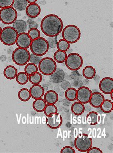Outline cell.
I'll return each instance as SVG.
<instances>
[{"label":"cell","mask_w":113,"mask_h":153,"mask_svg":"<svg viewBox=\"0 0 113 153\" xmlns=\"http://www.w3.org/2000/svg\"><path fill=\"white\" fill-rule=\"evenodd\" d=\"M77 90L74 88H70L65 91V97L66 99L70 101H73L76 100Z\"/></svg>","instance_id":"30"},{"label":"cell","mask_w":113,"mask_h":153,"mask_svg":"<svg viewBox=\"0 0 113 153\" xmlns=\"http://www.w3.org/2000/svg\"><path fill=\"white\" fill-rule=\"evenodd\" d=\"M27 34L32 40L39 38L41 35L40 31L39 30L38 28H31L29 29L28 31Z\"/></svg>","instance_id":"35"},{"label":"cell","mask_w":113,"mask_h":153,"mask_svg":"<svg viewBox=\"0 0 113 153\" xmlns=\"http://www.w3.org/2000/svg\"><path fill=\"white\" fill-rule=\"evenodd\" d=\"M43 112L45 115L47 116L53 113L58 112V109L56 106H55L54 104H47Z\"/></svg>","instance_id":"34"},{"label":"cell","mask_w":113,"mask_h":153,"mask_svg":"<svg viewBox=\"0 0 113 153\" xmlns=\"http://www.w3.org/2000/svg\"><path fill=\"white\" fill-rule=\"evenodd\" d=\"M99 87L100 91L106 95L110 94L113 91V79L106 77L100 81Z\"/></svg>","instance_id":"12"},{"label":"cell","mask_w":113,"mask_h":153,"mask_svg":"<svg viewBox=\"0 0 113 153\" xmlns=\"http://www.w3.org/2000/svg\"><path fill=\"white\" fill-rule=\"evenodd\" d=\"M26 1L29 4L36 3V1H37V0H26Z\"/></svg>","instance_id":"42"},{"label":"cell","mask_w":113,"mask_h":153,"mask_svg":"<svg viewBox=\"0 0 113 153\" xmlns=\"http://www.w3.org/2000/svg\"><path fill=\"white\" fill-rule=\"evenodd\" d=\"M60 152L61 153H76L75 150L69 146H66L63 147Z\"/></svg>","instance_id":"39"},{"label":"cell","mask_w":113,"mask_h":153,"mask_svg":"<svg viewBox=\"0 0 113 153\" xmlns=\"http://www.w3.org/2000/svg\"><path fill=\"white\" fill-rule=\"evenodd\" d=\"M47 103L42 98L36 99L33 102V107L34 111L38 112H42L44 111Z\"/></svg>","instance_id":"22"},{"label":"cell","mask_w":113,"mask_h":153,"mask_svg":"<svg viewBox=\"0 0 113 153\" xmlns=\"http://www.w3.org/2000/svg\"><path fill=\"white\" fill-rule=\"evenodd\" d=\"M92 94V92L91 90L88 87L81 86L77 90L76 100L83 104L88 103L91 97Z\"/></svg>","instance_id":"11"},{"label":"cell","mask_w":113,"mask_h":153,"mask_svg":"<svg viewBox=\"0 0 113 153\" xmlns=\"http://www.w3.org/2000/svg\"><path fill=\"white\" fill-rule=\"evenodd\" d=\"M110 95H111V99H112V100H113V91H112V92L111 93Z\"/></svg>","instance_id":"43"},{"label":"cell","mask_w":113,"mask_h":153,"mask_svg":"<svg viewBox=\"0 0 113 153\" xmlns=\"http://www.w3.org/2000/svg\"><path fill=\"white\" fill-rule=\"evenodd\" d=\"M62 123L63 118L58 112L47 116L46 119V123L51 129H57L61 126Z\"/></svg>","instance_id":"10"},{"label":"cell","mask_w":113,"mask_h":153,"mask_svg":"<svg viewBox=\"0 0 113 153\" xmlns=\"http://www.w3.org/2000/svg\"><path fill=\"white\" fill-rule=\"evenodd\" d=\"M38 71V67H37V66L31 62L27 63L24 68V72L29 76L33 75L34 73L37 72Z\"/></svg>","instance_id":"31"},{"label":"cell","mask_w":113,"mask_h":153,"mask_svg":"<svg viewBox=\"0 0 113 153\" xmlns=\"http://www.w3.org/2000/svg\"><path fill=\"white\" fill-rule=\"evenodd\" d=\"M32 40L27 33H23L18 34L16 44L21 48L27 49L30 47Z\"/></svg>","instance_id":"13"},{"label":"cell","mask_w":113,"mask_h":153,"mask_svg":"<svg viewBox=\"0 0 113 153\" xmlns=\"http://www.w3.org/2000/svg\"><path fill=\"white\" fill-rule=\"evenodd\" d=\"M42 75L38 72L34 73L33 75H30L29 81L33 85H38L42 81Z\"/></svg>","instance_id":"32"},{"label":"cell","mask_w":113,"mask_h":153,"mask_svg":"<svg viewBox=\"0 0 113 153\" xmlns=\"http://www.w3.org/2000/svg\"><path fill=\"white\" fill-rule=\"evenodd\" d=\"M30 48L33 53L40 56L46 54L49 49L47 40L41 36L32 40Z\"/></svg>","instance_id":"3"},{"label":"cell","mask_w":113,"mask_h":153,"mask_svg":"<svg viewBox=\"0 0 113 153\" xmlns=\"http://www.w3.org/2000/svg\"><path fill=\"white\" fill-rule=\"evenodd\" d=\"M26 13L29 17L32 18H35L37 17L41 12L40 6L36 3L28 4L26 9Z\"/></svg>","instance_id":"14"},{"label":"cell","mask_w":113,"mask_h":153,"mask_svg":"<svg viewBox=\"0 0 113 153\" xmlns=\"http://www.w3.org/2000/svg\"><path fill=\"white\" fill-rule=\"evenodd\" d=\"M12 27L15 29L18 34L25 33L27 31L28 27L26 22L23 20H16L12 24Z\"/></svg>","instance_id":"19"},{"label":"cell","mask_w":113,"mask_h":153,"mask_svg":"<svg viewBox=\"0 0 113 153\" xmlns=\"http://www.w3.org/2000/svg\"><path fill=\"white\" fill-rule=\"evenodd\" d=\"M57 69L56 62L50 57L43 58L38 65V69L43 74L46 76L52 75Z\"/></svg>","instance_id":"6"},{"label":"cell","mask_w":113,"mask_h":153,"mask_svg":"<svg viewBox=\"0 0 113 153\" xmlns=\"http://www.w3.org/2000/svg\"><path fill=\"white\" fill-rule=\"evenodd\" d=\"M18 33L12 27H6L3 28L0 36V40L4 45L12 46L16 44Z\"/></svg>","instance_id":"4"},{"label":"cell","mask_w":113,"mask_h":153,"mask_svg":"<svg viewBox=\"0 0 113 153\" xmlns=\"http://www.w3.org/2000/svg\"><path fill=\"white\" fill-rule=\"evenodd\" d=\"M96 74V70L92 66H86L83 70V75L86 79L90 80L95 77Z\"/></svg>","instance_id":"23"},{"label":"cell","mask_w":113,"mask_h":153,"mask_svg":"<svg viewBox=\"0 0 113 153\" xmlns=\"http://www.w3.org/2000/svg\"><path fill=\"white\" fill-rule=\"evenodd\" d=\"M28 28L29 29L33 28H37L38 27V25L35 21H33V20L29 19L27 21Z\"/></svg>","instance_id":"40"},{"label":"cell","mask_w":113,"mask_h":153,"mask_svg":"<svg viewBox=\"0 0 113 153\" xmlns=\"http://www.w3.org/2000/svg\"><path fill=\"white\" fill-rule=\"evenodd\" d=\"M17 11L12 6L0 10V20L5 25H11L17 20Z\"/></svg>","instance_id":"8"},{"label":"cell","mask_w":113,"mask_h":153,"mask_svg":"<svg viewBox=\"0 0 113 153\" xmlns=\"http://www.w3.org/2000/svg\"><path fill=\"white\" fill-rule=\"evenodd\" d=\"M2 30H3V29L1 28V27H0V36L1 35V32H2Z\"/></svg>","instance_id":"44"},{"label":"cell","mask_w":113,"mask_h":153,"mask_svg":"<svg viewBox=\"0 0 113 153\" xmlns=\"http://www.w3.org/2000/svg\"><path fill=\"white\" fill-rule=\"evenodd\" d=\"M62 37L70 44H74L79 40L81 32L77 26L73 25H69L63 28Z\"/></svg>","instance_id":"2"},{"label":"cell","mask_w":113,"mask_h":153,"mask_svg":"<svg viewBox=\"0 0 113 153\" xmlns=\"http://www.w3.org/2000/svg\"><path fill=\"white\" fill-rule=\"evenodd\" d=\"M18 98L23 102H26L30 100L31 97L30 92L29 89L23 88L19 91L18 94Z\"/></svg>","instance_id":"25"},{"label":"cell","mask_w":113,"mask_h":153,"mask_svg":"<svg viewBox=\"0 0 113 153\" xmlns=\"http://www.w3.org/2000/svg\"><path fill=\"white\" fill-rule=\"evenodd\" d=\"M87 122L90 125H95L100 124L101 117L100 114L95 111L90 112L87 116Z\"/></svg>","instance_id":"17"},{"label":"cell","mask_w":113,"mask_h":153,"mask_svg":"<svg viewBox=\"0 0 113 153\" xmlns=\"http://www.w3.org/2000/svg\"><path fill=\"white\" fill-rule=\"evenodd\" d=\"M18 74L17 70L15 66L9 65L4 69V74L5 78L9 80H12L15 78Z\"/></svg>","instance_id":"20"},{"label":"cell","mask_w":113,"mask_h":153,"mask_svg":"<svg viewBox=\"0 0 113 153\" xmlns=\"http://www.w3.org/2000/svg\"><path fill=\"white\" fill-rule=\"evenodd\" d=\"M63 27L61 18L54 14L46 16L41 21V30L48 37L58 36L63 30Z\"/></svg>","instance_id":"1"},{"label":"cell","mask_w":113,"mask_h":153,"mask_svg":"<svg viewBox=\"0 0 113 153\" xmlns=\"http://www.w3.org/2000/svg\"><path fill=\"white\" fill-rule=\"evenodd\" d=\"M29 91L31 97L34 100L42 98L45 94V89L39 84L33 85L31 87Z\"/></svg>","instance_id":"16"},{"label":"cell","mask_w":113,"mask_h":153,"mask_svg":"<svg viewBox=\"0 0 113 153\" xmlns=\"http://www.w3.org/2000/svg\"><path fill=\"white\" fill-rule=\"evenodd\" d=\"M100 108L103 112L110 113L113 110V102L110 100L105 99Z\"/></svg>","instance_id":"28"},{"label":"cell","mask_w":113,"mask_h":153,"mask_svg":"<svg viewBox=\"0 0 113 153\" xmlns=\"http://www.w3.org/2000/svg\"><path fill=\"white\" fill-rule=\"evenodd\" d=\"M87 153H103L102 151L98 147H91L87 151Z\"/></svg>","instance_id":"41"},{"label":"cell","mask_w":113,"mask_h":153,"mask_svg":"<svg viewBox=\"0 0 113 153\" xmlns=\"http://www.w3.org/2000/svg\"><path fill=\"white\" fill-rule=\"evenodd\" d=\"M85 111V107L82 103L76 101L71 106V111L76 115H81Z\"/></svg>","instance_id":"21"},{"label":"cell","mask_w":113,"mask_h":153,"mask_svg":"<svg viewBox=\"0 0 113 153\" xmlns=\"http://www.w3.org/2000/svg\"><path fill=\"white\" fill-rule=\"evenodd\" d=\"M70 44L69 43L63 39H60L57 42L56 48L59 51L66 52L70 48Z\"/></svg>","instance_id":"33"},{"label":"cell","mask_w":113,"mask_h":153,"mask_svg":"<svg viewBox=\"0 0 113 153\" xmlns=\"http://www.w3.org/2000/svg\"><path fill=\"white\" fill-rule=\"evenodd\" d=\"M57 37H49L47 39V41L48 42L49 47L51 48H56L57 44Z\"/></svg>","instance_id":"38"},{"label":"cell","mask_w":113,"mask_h":153,"mask_svg":"<svg viewBox=\"0 0 113 153\" xmlns=\"http://www.w3.org/2000/svg\"><path fill=\"white\" fill-rule=\"evenodd\" d=\"M44 100L47 104H55L58 100V95L54 90H49L44 94Z\"/></svg>","instance_id":"18"},{"label":"cell","mask_w":113,"mask_h":153,"mask_svg":"<svg viewBox=\"0 0 113 153\" xmlns=\"http://www.w3.org/2000/svg\"><path fill=\"white\" fill-rule=\"evenodd\" d=\"M105 97L102 94L99 92H95L92 94L89 103L92 107L98 108L105 100Z\"/></svg>","instance_id":"15"},{"label":"cell","mask_w":113,"mask_h":153,"mask_svg":"<svg viewBox=\"0 0 113 153\" xmlns=\"http://www.w3.org/2000/svg\"><path fill=\"white\" fill-rule=\"evenodd\" d=\"M29 75L24 72H21L17 74L16 76V81L19 85H24L29 81Z\"/></svg>","instance_id":"29"},{"label":"cell","mask_w":113,"mask_h":153,"mask_svg":"<svg viewBox=\"0 0 113 153\" xmlns=\"http://www.w3.org/2000/svg\"><path fill=\"white\" fill-rule=\"evenodd\" d=\"M15 0H0V8L10 7L13 6Z\"/></svg>","instance_id":"37"},{"label":"cell","mask_w":113,"mask_h":153,"mask_svg":"<svg viewBox=\"0 0 113 153\" xmlns=\"http://www.w3.org/2000/svg\"><path fill=\"white\" fill-rule=\"evenodd\" d=\"M67 56L68 55L66 54V52L57 50L54 53V61L57 63H62L65 62Z\"/></svg>","instance_id":"27"},{"label":"cell","mask_w":113,"mask_h":153,"mask_svg":"<svg viewBox=\"0 0 113 153\" xmlns=\"http://www.w3.org/2000/svg\"><path fill=\"white\" fill-rule=\"evenodd\" d=\"M42 59V56H38L37 55H36L32 53L30 54V57L29 62L31 63H32L33 64L36 65H38L40 63V62H41Z\"/></svg>","instance_id":"36"},{"label":"cell","mask_w":113,"mask_h":153,"mask_svg":"<svg viewBox=\"0 0 113 153\" xmlns=\"http://www.w3.org/2000/svg\"><path fill=\"white\" fill-rule=\"evenodd\" d=\"M30 53L27 49L18 47L13 51L12 59L17 65H25L29 62Z\"/></svg>","instance_id":"7"},{"label":"cell","mask_w":113,"mask_h":153,"mask_svg":"<svg viewBox=\"0 0 113 153\" xmlns=\"http://www.w3.org/2000/svg\"><path fill=\"white\" fill-rule=\"evenodd\" d=\"M28 5L26 0H15L12 7L16 11H23L26 10Z\"/></svg>","instance_id":"26"},{"label":"cell","mask_w":113,"mask_h":153,"mask_svg":"<svg viewBox=\"0 0 113 153\" xmlns=\"http://www.w3.org/2000/svg\"><path fill=\"white\" fill-rule=\"evenodd\" d=\"M75 146L80 152H87L92 146V139L88 134L81 132L75 139Z\"/></svg>","instance_id":"5"},{"label":"cell","mask_w":113,"mask_h":153,"mask_svg":"<svg viewBox=\"0 0 113 153\" xmlns=\"http://www.w3.org/2000/svg\"><path fill=\"white\" fill-rule=\"evenodd\" d=\"M51 79L54 83H60L64 80L65 73L63 70L56 69L55 72L51 75Z\"/></svg>","instance_id":"24"},{"label":"cell","mask_w":113,"mask_h":153,"mask_svg":"<svg viewBox=\"0 0 113 153\" xmlns=\"http://www.w3.org/2000/svg\"><path fill=\"white\" fill-rule=\"evenodd\" d=\"M65 65L70 70L76 71L80 69L83 65L82 56L77 53H71L67 56Z\"/></svg>","instance_id":"9"}]
</instances>
